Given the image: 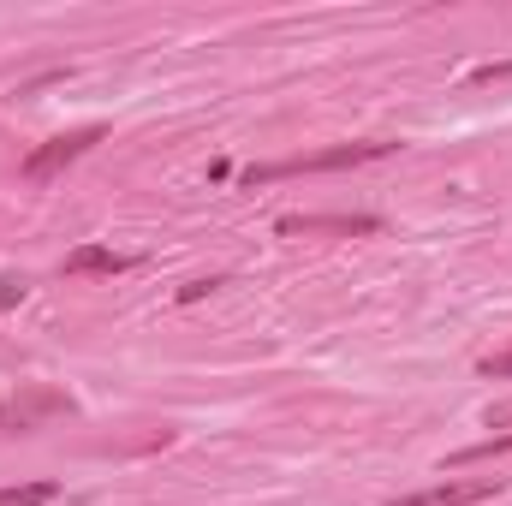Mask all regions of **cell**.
Returning a JSON list of instances; mask_svg holds the SVG:
<instances>
[{"instance_id": "1", "label": "cell", "mask_w": 512, "mask_h": 506, "mask_svg": "<svg viewBox=\"0 0 512 506\" xmlns=\"http://www.w3.org/2000/svg\"><path fill=\"white\" fill-rule=\"evenodd\" d=\"M399 143L370 137V143H334V149H316V155H286V161H262L245 173V185H268V179H292V173H334V167H364V161H382Z\"/></svg>"}, {"instance_id": "2", "label": "cell", "mask_w": 512, "mask_h": 506, "mask_svg": "<svg viewBox=\"0 0 512 506\" xmlns=\"http://www.w3.org/2000/svg\"><path fill=\"white\" fill-rule=\"evenodd\" d=\"M96 143H102V126L60 131V137H48L42 149H30V155H24V179H30V185H48L60 167H72V161H78V155H90Z\"/></svg>"}, {"instance_id": "3", "label": "cell", "mask_w": 512, "mask_h": 506, "mask_svg": "<svg viewBox=\"0 0 512 506\" xmlns=\"http://www.w3.org/2000/svg\"><path fill=\"white\" fill-rule=\"evenodd\" d=\"M495 495H507V477H447L435 489H417V495H399L382 506H483Z\"/></svg>"}, {"instance_id": "4", "label": "cell", "mask_w": 512, "mask_h": 506, "mask_svg": "<svg viewBox=\"0 0 512 506\" xmlns=\"http://www.w3.org/2000/svg\"><path fill=\"white\" fill-rule=\"evenodd\" d=\"M126 268H137V256L108 251V245H78L60 262V274H126Z\"/></svg>"}, {"instance_id": "5", "label": "cell", "mask_w": 512, "mask_h": 506, "mask_svg": "<svg viewBox=\"0 0 512 506\" xmlns=\"http://www.w3.org/2000/svg\"><path fill=\"white\" fill-rule=\"evenodd\" d=\"M376 215H286L280 233H376Z\"/></svg>"}, {"instance_id": "6", "label": "cell", "mask_w": 512, "mask_h": 506, "mask_svg": "<svg viewBox=\"0 0 512 506\" xmlns=\"http://www.w3.org/2000/svg\"><path fill=\"white\" fill-rule=\"evenodd\" d=\"M60 495V483H12V489H0V506H48Z\"/></svg>"}, {"instance_id": "7", "label": "cell", "mask_w": 512, "mask_h": 506, "mask_svg": "<svg viewBox=\"0 0 512 506\" xmlns=\"http://www.w3.org/2000/svg\"><path fill=\"white\" fill-rule=\"evenodd\" d=\"M483 459H512V435H501V441H477V447L453 453V465H483Z\"/></svg>"}, {"instance_id": "8", "label": "cell", "mask_w": 512, "mask_h": 506, "mask_svg": "<svg viewBox=\"0 0 512 506\" xmlns=\"http://www.w3.org/2000/svg\"><path fill=\"white\" fill-rule=\"evenodd\" d=\"M24 292H30V280H24V274H0V310L24 304Z\"/></svg>"}, {"instance_id": "9", "label": "cell", "mask_w": 512, "mask_h": 506, "mask_svg": "<svg viewBox=\"0 0 512 506\" xmlns=\"http://www.w3.org/2000/svg\"><path fill=\"white\" fill-rule=\"evenodd\" d=\"M477 370H483V376H501V381H512V346H507V352H489V358H483Z\"/></svg>"}, {"instance_id": "10", "label": "cell", "mask_w": 512, "mask_h": 506, "mask_svg": "<svg viewBox=\"0 0 512 506\" xmlns=\"http://www.w3.org/2000/svg\"><path fill=\"white\" fill-rule=\"evenodd\" d=\"M215 286H227V280H191V286L179 292V304H197V298H203V292H215Z\"/></svg>"}, {"instance_id": "11", "label": "cell", "mask_w": 512, "mask_h": 506, "mask_svg": "<svg viewBox=\"0 0 512 506\" xmlns=\"http://www.w3.org/2000/svg\"><path fill=\"white\" fill-rule=\"evenodd\" d=\"M12 423H24V411H12V405H0V429H12Z\"/></svg>"}, {"instance_id": "12", "label": "cell", "mask_w": 512, "mask_h": 506, "mask_svg": "<svg viewBox=\"0 0 512 506\" xmlns=\"http://www.w3.org/2000/svg\"><path fill=\"white\" fill-rule=\"evenodd\" d=\"M501 423H512V405H501V411H489V429H501Z\"/></svg>"}]
</instances>
